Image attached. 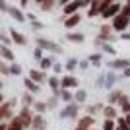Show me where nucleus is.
I'll return each instance as SVG.
<instances>
[{"mask_svg":"<svg viewBox=\"0 0 130 130\" xmlns=\"http://www.w3.org/2000/svg\"><path fill=\"white\" fill-rule=\"evenodd\" d=\"M126 25H128V16H124V14H119V16L115 18L113 27L117 29V31H124Z\"/></svg>","mask_w":130,"mask_h":130,"instance_id":"obj_1","label":"nucleus"},{"mask_svg":"<svg viewBox=\"0 0 130 130\" xmlns=\"http://www.w3.org/2000/svg\"><path fill=\"white\" fill-rule=\"evenodd\" d=\"M80 6H84V2H82V0H72L70 4L64 6V14H66V16H74Z\"/></svg>","mask_w":130,"mask_h":130,"instance_id":"obj_2","label":"nucleus"},{"mask_svg":"<svg viewBox=\"0 0 130 130\" xmlns=\"http://www.w3.org/2000/svg\"><path fill=\"white\" fill-rule=\"evenodd\" d=\"M120 12H122V10H120V4L113 2V4H111V6L107 8V10L103 12V18H117V16L120 14Z\"/></svg>","mask_w":130,"mask_h":130,"instance_id":"obj_3","label":"nucleus"},{"mask_svg":"<svg viewBox=\"0 0 130 130\" xmlns=\"http://www.w3.org/2000/svg\"><path fill=\"white\" fill-rule=\"evenodd\" d=\"M78 23H80V16H78V14H74V16H70V18L64 22V25H66V27H74V25H78Z\"/></svg>","mask_w":130,"mask_h":130,"instance_id":"obj_4","label":"nucleus"},{"mask_svg":"<svg viewBox=\"0 0 130 130\" xmlns=\"http://www.w3.org/2000/svg\"><path fill=\"white\" fill-rule=\"evenodd\" d=\"M12 39H14L18 45H25V39H23L20 33H16V31H12Z\"/></svg>","mask_w":130,"mask_h":130,"instance_id":"obj_5","label":"nucleus"},{"mask_svg":"<svg viewBox=\"0 0 130 130\" xmlns=\"http://www.w3.org/2000/svg\"><path fill=\"white\" fill-rule=\"evenodd\" d=\"M62 86L64 87H70V86H76V80H74V78H64V80H62Z\"/></svg>","mask_w":130,"mask_h":130,"instance_id":"obj_6","label":"nucleus"},{"mask_svg":"<svg viewBox=\"0 0 130 130\" xmlns=\"http://www.w3.org/2000/svg\"><path fill=\"white\" fill-rule=\"evenodd\" d=\"M8 130H22V120H18V119H16L10 126H8Z\"/></svg>","mask_w":130,"mask_h":130,"instance_id":"obj_7","label":"nucleus"},{"mask_svg":"<svg viewBox=\"0 0 130 130\" xmlns=\"http://www.w3.org/2000/svg\"><path fill=\"white\" fill-rule=\"evenodd\" d=\"M39 45H41V47H45V49H56L53 43H49V41H43V39L39 41Z\"/></svg>","mask_w":130,"mask_h":130,"instance_id":"obj_8","label":"nucleus"},{"mask_svg":"<svg viewBox=\"0 0 130 130\" xmlns=\"http://www.w3.org/2000/svg\"><path fill=\"white\" fill-rule=\"evenodd\" d=\"M31 78H35V80H43V74H41V72H35V70H31Z\"/></svg>","mask_w":130,"mask_h":130,"instance_id":"obj_9","label":"nucleus"},{"mask_svg":"<svg viewBox=\"0 0 130 130\" xmlns=\"http://www.w3.org/2000/svg\"><path fill=\"white\" fill-rule=\"evenodd\" d=\"M51 6H53V0H47V2L41 4V8H43V10H51Z\"/></svg>","mask_w":130,"mask_h":130,"instance_id":"obj_10","label":"nucleus"},{"mask_svg":"<svg viewBox=\"0 0 130 130\" xmlns=\"http://www.w3.org/2000/svg\"><path fill=\"white\" fill-rule=\"evenodd\" d=\"M12 14H14V18H16V20H20V22L23 20V16H22V12H20V10H12Z\"/></svg>","mask_w":130,"mask_h":130,"instance_id":"obj_11","label":"nucleus"},{"mask_svg":"<svg viewBox=\"0 0 130 130\" xmlns=\"http://www.w3.org/2000/svg\"><path fill=\"white\" fill-rule=\"evenodd\" d=\"M119 126H120V130H130V126L126 124V120H120V122H119Z\"/></svg>","mask_w":130,"mask_h":130,"instance_id":"obj_12","label":"nucleus"},{"mask_svg":"<svg viewBox=\"0 0 130 130\" xmlns=\"http://www.w3.org/2000/svg\"><path fill=\"white\" fill-rule=\"evenodd\" d=\"M115 126H113V122H111V120H107V122H105V130H113Z\"/></svg>","mask_w":130,"mask_h":130,"instance_id":"obj_13","label":"nucleus"},{"mask_svg":"<svg viewBox=\"0 0 130 130\" xmlns=\"http://www.w3.org/2000/svg\"><path fill=\"white\" fill-rule=\"evenodd\" d=\"M2 54H4L6 58H12V53H10L8 49H2Z\"/></svg>","mask_w":130,"mask_h":130,"instance_id":"obj_14","label":"nucleus"},{"mask_svg":"<svg viewBox=\"0 0 130 130\" xmlns=\"http://www.w3.org/2000/svg\"><path fill=\"white\" fill-rule=\"evenodd\" d=\"M105 115L111 119V117H115V111H113V109H107V111H105Z\"/></svg>","mask_w":130,"mask_h":130,"instance_id":"obj_15","label":"nucleus"},{"mask_svg":"<svg viewBox=\"0 0 130 130\" xmlns=\"http://www.w3.org/2000/svg\"><path fill=\"white\" fill-rule=\"evenodd\" d=\"M70 39H72V41H82L84 37H82V35H70Z\"/></svg>","mask_w":130,"mask_h":130,"instance_id":"obj_16","label":"nucleus"},{"mask_svg":"<svg viewBox=\"0 0 130 130\" xmlns=\"http://www.w3.org/2000/svg\"><path fill=\"white\" fill-rule=\"evenodd\" d=\"M41 64H43V68H47V66H51V60H47V58H45L43 62H41Z\"/></svg>","mask_w":130,"mask_h":130,"instance_id":"obj_17","label":"nucleus"},{"mask_svg":"<svg viewBox=\"0 0 130 130\" xmlns=\"http://www.w3.org/2000/svg\"><path fill=\"white\" fill-rule=\"evenodd\" d=\"M72 0H60V4H70Z\"/></svg>","mask_w":130,"mask_h":130,"instance_id":"obj_18","label":"nucleus"},{"mask_svg":"<svg viewBox=\"0 0 130 130\" xmlns=\"http://www.w3.org/2000/svg\"><path fill=\"white\" fill-rule=\"evenodd\" d=\"M82 2H84V6H86V4H91V0H82Z\"/></svg>","mask_w":130,"mask_h":130,"instance_id":"obj_19","label":"nucleus"},{"mask_svg":"<svg viewBox=\"0 0 130 130\" xmlns=\"http://www.w3.org/2000/svg\"><path fill=\"white\" fill-rule=\"evenodd\" d=\"M126 124H128V126H130V117H128V119H126Z\"/></svg>","mask_w":130,"mask_h":130,"instance_id":"obj_20","label":"nucleus"},{"mask_svg":"<svg viewBox=\"0 0 130 130\" xmlns=\"http://www.w3.org/2000/svg\"><path fill=\"white\" fill-rule=\"evenodd\" d=\"M37 2H39V4H43V2H47V0H37Z\"/></svg>","mask_w":130,"mask_h":130,"instance_id":"obj_21","label":"nucleus"}]
</instances>
